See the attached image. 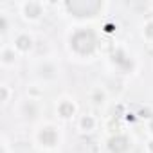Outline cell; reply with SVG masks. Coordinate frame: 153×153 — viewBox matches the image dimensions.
Wrapping results in <instances>:
<instances>
[{"label":"cell","instance_id":"6da1fadb","mask_svg":"<svg viewBox=\"0 0 153 153\" xmlns=\"http://www.w3.org/2000/svg\"><path fill=\"white\" fill-rule=\"evenodd\" d=\"M67 7L76 16H92L101 9V2L99 0H72V2H67Z\"/></svg>","mask_w":153,"mask_h":153},{"label":"cell","instance_id":"7a4b0ae2","mask_svg":"<svg viewBox=\"0 0 153 153\" xmlns=\"http://www.w3.org/2000/svg\"><path fill=\"white\" fill-rule=\"evenodd\" d=\"M72 47L81 52V54H90L96 47V38L92 34V31H79L76 33L72 38Z\"/></svg>","mask_w":153,"mask_h":153},{"label":"cell","instance_id":"3957f363","mask_svg":"<svg viewBox=\"0 0 153 153\" xmlns=\"http://www.w3.org/2000/svg\"><path fill=\"white\" fill-rule=\"evenodd\" d=\"M108 146H110V149H112L114 153H124V151L128 149V140H126L124 137H114Z\"/></svg>","mask_w":153,"mask_h":153},{"label":"cell","instance_id":"277c9868","mask_svg":"<svg viewBox=\"0 0 153 153\" xmlns=\"http://www.w3.org/2000/svg\"><path fill=\"white\" fill-rule=\"evenodd\" d=\"M40 137H42V142L47 144V146H52V144L56 142V133H54V130H51V128L43 130Z\"/></svg>","mask_w":153,"mask_h":153},{"label":"cell","instance_id":"5b68a950","mask_svg":"<svg viewBox=\"0 0 153 153\" xmlns=\"http://www.w3.org/2000/svg\"><path fill=\"white\" fill-rule=\"evenodd\" d=\"M59 112H61V115L68 117V115H72V112H74V106H72V105H68V103H65V105H61Z\"/></svg>","mask_w":153,"mask_h":153},{"label":"cell","instance_id":"8992f818","mask_svg":"<svg viewBox=\"0 0 153 153\" xmlns=\"http://www.w3.org/2000/svg\"><path fill=\"white\" fill-rule=\"evenodd\" d=\"M18 47H20V49H29V47H31V40L25 38V36L18 38Z\"/></svg>","mask_w":153,"mask_h":153},{"label":"cell","instance_id":"52a82bcc","mask_svg":"<svg viewBox=\"0 0 153 153\" xmlns=\"http://www.w3.org/2000/svg\"><path fill=\"white\" fill-rule=\"evenodd\" d=\"M38 6H27V15H31V16H36L38 15Z\"/></svg>","mask_w":153,"mask_h":153},{"label":"cell","instance_id":"ba28073f","mask_svg":"<svg viewBox=\"0 0 153 153\" xmlns=\"http://www.w3.org/2000/svg\"><path fill=\"white\" fill-rule=\"evenodd\" d=\"M83 126L90 128V126H92V121H90V119H83Z\"/></svg>","mask_w":153,"mask_h":153},{"label":"cell","instance_id":"9c48e42d","mask_svg":"<svg viewBox=\"0 0 153 153\" xmlns=\"http://www.w3.org/2000/svg\"><path fill=\"white\" fill-rule=\"evenodd\" d=\"M146 33H148L149 36H153V24H151V25H148V29H146Z\"/></svg>","mask_w":153,"mask_h":153},{"label":"cell","instance_id":"30bf717a","mask_svg":"<svg viewBox=\"0 0 153 153\" xmlns=\"http://www.w3.org/2000/svg\"><path fill=\"white\" fill-rule=\"evenodd\" d=\"M151 130H153V121H151Z\"/></svg>","mask_w":153,"mask_h":153},{"label":"cell","instance_id":"8fae6325","mask_svg":"<svg viewBox=\"0 0 153 153\" xmlns=\"http://www.w3.org/2000/svg\"><path fill=\"white\" fill-rule=\"evenodd\" d=\"M151 149H153V142H151Z\"/></svg>","mask_w":153,"mask_h":153}]
</instances>
